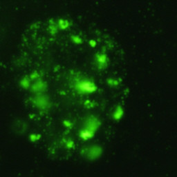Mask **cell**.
Returning <instances> with one entry per match:
<instances>
[{
	"mask_svg": "<svg viewBox=\"0 0 177 177\" xmlns=\"http://www.w3.org/2000/svg\"><path fill=\"white\" fill-rule=\"evenodd\" d=\"M124 115V110L121 105H118L115 108L114 111L112 114V117L116 121L120 120Z\"/></svg>",
	"mask_w": 177,
	"mask_h": 177,
	"instance_id": "cell-4",
	"label": "cell"
},
{
	"mask_svg": "<svg viewBox=\"0 0 177 177\" xmlns=\"http://www.w3.org/2000/svg\"><path fill=\"white\" fill-rule=\"evenodd\" d=\"M85 123L86 125H87V128H85V130H87L88 131L91 132L93 133L100 126V121H99V119L96 117L89 116L88 118H87Z\"/></svg>",
	"mask_w": 177,
	"mask_h": 177,
	"instance_id": "cell-2",
	"label": "cell"
},
{
	"mask_svg": "<svg viewBox=\"0 0 177 177\" xmlns=\"http://www.w3.org/2000/svg\"><path fill=\"white\" fill-rule=\"evenodd\" d=\"M95 62L96 67L100 70L105 68L108 64V57L107 55L104 53H99L95 55Z\"/></svg>",
	"mask_w": 177,
	"mask_h": 177,
	"instance_id": "cell-3",
	"label": "cell"
},
{
	"mask_svg": "<svg viewBox=\"0 0 177 177\" xmlns=\"http://www.w3.org/2000/svg\"><path fill=\"white\" fill-rule=\"evenodd\" d=\"M76 88L79 93L85 95L95 92L97 87L95 83L89 79H80L76 83Z\"/></svg>",
	"mask_w": 177,
	"mask_h": 177,
	"instance_id": "cell-1",
	"label": "cell"
},
{
	"mask_svg": "<svg viewBox=\"0 0 177 177\" xmlns=\"http://www.w3.org/2000/svg\"><path fill=\"white\" fill-rule=\"evenodd\" d=\"M72 40L73 42L76 43V44H80L82 42V39L81 37H80L79 36L75 35V36L72 37Z\"/></svg>",
	"mask_w": 177,
	"mask_h": 177,
	"instance_id": "cell-6",
	"label": "cell"
},
{
	"mask_svg": "<svg viewBox=\"0 0 177 177\" xmlns=\"http://www.w3.org/2000/svg\"><path fill=\"white\" fill-rule=\"evenodd\" d=\"M89 45L92 47H95L96 46V41L95 40L93 39H91L89 41Z\"/></svg>",
	"mask_w": 177,
	"mask_h": 177,
	"instance_id": "cell-7",
	"label": "cell"
},
{
	"mask_svg": "<svg viewBox=\"0 0 177 177\" xmlns=\"http://www.w3.org/2000/svg\"><path fill=\"white\" fill-rule=\"evenodd\" d=\"M107 85H109L110 87H112V88H116L120 84L118 79H115V78H107Z\"/></svg>",
	"mask_w": 177,
	"mask_h": 177,
	"instance_id": "cell-5",
	"label": "cell"
}]
</instances>
